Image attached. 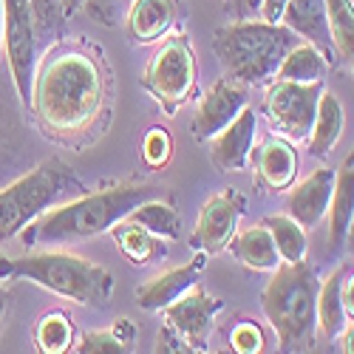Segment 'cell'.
<instances>
[{
    "label": "cell",
    "instance_id": "1",
    "mask_svg": "<svg viewBox=\"0 0 354 354\" xmlns=\"http://www.w3.org/2000/svg\"><path fill=\"white\" fill-rule=\"evenodd\" d=\"M105 102V77L91 54L80 48H54L35 68L32 100L40 128L54 136L74 142L97 122Z\"/></svg>",
    "mask_w": 354,
    "mask_h": 354
},
{
    "label": "cell",
    "instance_id": "2",
    "mask_svg": "<svg viewBox=\"0 0 354 354\" xmlns=\"http://www.w3.org/2000/svg\"><path fill=\"white\" fill-rule=\"evenodd\" d=\"M156 196L159 190L151 185H113L97 193H88L82 198L63 204V207H54L51 213L37 216L23 230L26 244H68L94 239V235H102L113 224L128 218L136 204Z\"/></svg>",
    "mask_w": 354,
    "mask_h": 354
},
{
    "label": "cell",
    "instance_id": "3",
    "mask_svg": "<svg viewBox=\"0 0 354 354\" xmlns=\"http://www.w3.org/2000/svg\"><path fill=\"white\" fill-rule=\"evenodd\" d=\"M0 275L32 281L66 301L82 306H108L113 295V275L74 252H32L20 258H0Z\"/></svg>",
    "mask_w": 354,
    "mask_h": 354
},
{
    "label": "cell",
    "instance_id": "4",
    "mask_svg": "<svg viewBox=\"0 0 354 354\" xmlns=\"http://www.w3.org/2000/svg\"><path fill=\"white\" fill-rule=\"evenodd\" d=\"M295 43H301L298 35L289 32L283 23L267 20H235L221 26L213 37V48L227 77L241 85H258L275 77Z\"/></svg>",
    "mask_w": 354,
    "mask_h": 354
},
{
    "label": "cell",
    "instance_id": "5",
    "mask_svg": "<svg viewBox=\"0 0 354 354\" xmlns=\"http://www.w3.org/2000/svg\"><path fill=\"white\" fill-rule=\"evenodd\" d=\"M317 278L304 261H283L261 292V306L283 351H306L315 343Z\"/></svg>",
    "mask_w": 354,
    "mask_h": 354
},
{
    "label": "cell",
    "instance_id": "6",
    "mask_svg": "<svg viewBox=\"0 0 354 354\" xmlns=\"http://www.w3.org/2000/svg\"><path fill=\"white\" fill-rule=\"evenodd\" d=\"M68 176L63 165L46 162L20 176L17 182L0 190V244L23 232L37 216H43L66 190Z\"/></svg>",
    "mask_w": 354,
    "mask_h": 354
},
{
    "label": "cell",
    "instance_id": "7",
    "mask_svg": "<svg viewBox=\"0 0 354 354\" xmlns=\"http://www.w3.org/2000/svg\"><path fill=\"white\" fill-rule=\"evenodd\" d=\"M142 85L167 113H176L190 100L196 88V57L185 35H173L156 48L153 60L145 68Z\"/></svg>",
    "mask_w": 354,
    "mask_h": 354
},
{
    "label": "cell",
    "instance_id": "8",
    "mask_svg": "<svg viewBox=\"0 0 354 354\" xmlns=\"http://www.w3.org/2000/svg\"><path fill=\"white\" fill-rule=\"evenodd\" d=\"M3 48H6L15 91L20 102L28 108L32 80L37 68V35H35L32 0H3Z\"/></svg>",
    "mask_w": 354,
    "mask_h": 354
},
{
    "label": "cell",
    "instance_id": "9",
    "mask_svg": "<svg viewBox=\"0 0 354 354\" xmlns=\"http://www.w3.org/2000/svg\"><path fill=\"white\" fill-rule=\"evenodd\" d=\"M320 91H323L320 82L275 80V85L267 91V102H263L272 128L281 131L286 139H306Z\"/></svg>",
    "mask_w": 354,
    "mask_h": 354
},
{
    "label": "cell",
    "instance_id": "10",
    "mask_svg": "<svg viewBox=\"0 0 354 354\" xmlns=\"http://www.w3.org/2000/svg\"><path fill=\"white\" fill-rule=\"evenodd\" d=\"M221 309H224V304L218 298H210L198 283H193L162 312H165V326H170L190 348H201L213 329L216 315Z\"/></svg>",
    "mask_w": 354,
    "mask_h": 354
},
{
    "label": "cell",
    "instance_id": "11",
    "mask_svg": "<svg viewBox=\"0 0 354 354\" xmlns=\"http://www.w3.org/2000/svg\"><path fill=\"white\" fill-rule=\"evenodd\" d=\"M244 196H239L235 190H224L213 198H207V204L201 207L198 218H196V230H193V244L204 252H221L230 247V241L239 232V221L244 216Z\"/></svg>",
    "mask_w": 354,
    "mask_h": 354
},
{
    "label": "cell",
    "instance_id": "12",
    "mask_svg": "<svg viewBox=\"0 0 354 354\" xmlns=\"http://www.w3.org/2000/svg\"><path fill=\"white\" fill-rule=\"evenodd\" d=\"M255 131H258V116L252 108H241V113L230 120L213 139L210 145V159L218 170L235 173L244 170L247 159L252 156V145H255Z\"/></svg>",
    "mask_w": 354,
    "mask_h": 354
},
{
    "label": "cell",
    "instance_id": "13",
    "mask_svg": "<svg viewBox=\"0 0 354 354\" xmlns=\"http://www.w3.org/2000/svg\"><path fill=\"white\" fill-rule=\"evenodd\" d=\"M241 108H247V91L241 82L235 80H218L207 94L201 97L198 108H196V136L198 139H210L216 136L230 120L241 113Z\"/></svg>",
    "mask_w": 354,
    "mask_h": 354
},
{
    "label": "cell",
    "instance_id": "14",
    "mask_svg": "<svg viewBox=\"0 0 354 354\" xmlns=\"http://www.w3.org/2000/svg\"><path fill=\"white\" fill-rule=\"evenodd\" d=\"M335 187V167H317L301 185H295L286 198V216H292L306 232L317 227L326 216L329 198Z\"/></svg>",
    "mask_w": 354,
    "mask_h": 354
},
{
    "label": "cell",
    "instance_id": "15",
    "mask_svg": "<svg viewBox=\"0 0 354 354\" xmlns=\"http://www.w3.org/2000/svg\"><path fill=\"white\" fill-rule=\"evenodd\" d=\"M281 23L295 32L304 43L315 46L323 57L335 63V48H332V35H329V20H326V6L323 0H286L281 12Z\"/></svg>",
    "mask_w": 354,
    "mask_h": 354
},
{
    "label": "cell",
    "instance_id": "16",
    "mask_svg": "<svg viewBox=\"0 0 354 354\" xmlns=\"http://www.w3.org/2000/svg\"><path fill=\"white\" fill-rule=\"evenodd\" d=\"M351 275V267L343 263L337 267L326 281L317 283V295H315V332L326 340L335 343L337 335L351 323V315L346 312L343 304V283Z\"/></svg>",
    "mask_w": 354,
    "mask_h": 354
},
{
    "label": "cell",
    "instance_id": "17",
    "mask_svg": "<svg viewBox=\"0 0 354 354\" xmlns=\"http://www.w3.org/2000/svg\"><path fill=\"white\" fill-rule=\"evenodd\" d=\"M179 20V0H131L125 28L133 43L162 40Z\"/></svg>",
    "mask_w": 354,
    "mask_h": 354
},
{
    "label": "cell",
    "instance_id": "18",
    "mask_svg": "<svg viewBox=\"0 0 354 354\" xmlns=\"http://www.w3.org/2000/svg\"><path fill=\"white\" fill-rule=\"evenodd\" d=\"M204 267V258H196L193 263H182V267H173L156 278H151L145 286L136 289V304L145 312H159L167 304H173L182 292H187L193 283H198V272Z\"/></svg>",
    "mask_w": 354,
    "mask_h": 354
},
{
    "label": "cell",
    "instance_id": "19",
    "mask_svg": "<svg viewBox=\"0 0 354 354\" xmlns=\"http://www.w3.org/2000/svg\"><path fill=\"white\" fill-rule=\"evenodd\" d=\"M255 167L261 185L267 190H286L292 187L295 173H298V153L286 139H270L255 153Z\"/></svg>",
    "mask_w": 354,
    "mask_h": 354
},
{
    "label": "cell",
    "instance_id": "20",
    "mask_svg": "<svg viewBox=\"0 0 354 354\" xmlns=\"http://www.w3.org/2000/svg\"><path fill=\"white\" fill-rule=\"evenodd\" d=\"M354 156L348 153L340 167L335 170V187H332V198H329V235H332V247H340L346 241V235L351 230V218H354Z\"/></svg>",
    "mask_w": 354,
    "mask_h": 354
},
{
    "label": "cell",
    "instance_id": "21",
    "mask_svg": "<svg viewBox=\"0 0 354 354\" xmlns=\"http://www.w3.org/2000/svg\"><path fill=\"white\" fill-rule=\"evenodd\" d=\"M343 105L332 91H320L317 97V108H315V120L309 128V153L317 159H326L343 133Z\"/></svg>",
    "mask_w": 354,
    "mask_h": 354
},
{
    "label": "cell",
    "instance_id": "22",
    "mask_svg": "<svg viewBox=\"0 0 354 354\" xmlns=\"http://www.w3.org/2000/svg\"><path fill=\"white\" fill-rule=\"evenodd\" d=\"M239 261L244 267L255 270V272H272L278 263H281V255L275 250V241L270 230L263 224H255V227H247L244 232H235V239L230 241Z\"/></svg>",
    "mask_w": 354,
    "mask_h": 354
},
{
    "label": "cell",
    "instance_id": "23",
    "mask_svg": "<svg viewBox=\"0 0 354 354\" xmlns=\"http://www.w3.org/2000/svg\"><path fill=\"white\" fill-rule=\"evenodd\" d=\"M111 232H113L116 247H120L125 252V258H131V263H136V267H145V263L162 258L165 250H167L165 247V239L153 235L151 230L139 227L131 218H122L120 224H113Z\"/></svg>",
    "mask_w": 354,
    "mask_h": 354
},
{
    "label": "cell",
    "instance_id": "24",
    "mask_svg": "<svg viewBox=\"0 0 354 354\" xmlns=\"http://www.w3.org/2000/svg\"><path fill=\"white\" fill-rule=\"evenodd\" d=\"M329 71V60L323 57L315 46L309 43H295L286 57L281 60L275 80H286V82H320Z\"/></svg>",
    "mask_w": 354,
    "mask_h": 354
},
{
    "label": "cell",
    "instance_id": "25",
    "mask_svg": "<svg viewBox=\"0 0 354 354\" xmlns=\"http://www.w3.org/2000/svg\"><path fill=\"white\" fill-rule=\"evenodd\" d=\"M128 218L136 221L145 230H151L153 235H159V239H165V241L167 239H179V232H182L179 213H176V207H170L167 201H159V196L136 204V207L128 213Z\"/></svg>",
    "mask_w": 354,
    "mask_h": 354
},
{
    "label": "cell",
    "instance_id": "26",
    "mask_svg": "<svg viewBox=\"0 0 354 354\" xmlns=\"http://www.w3.org/2000/svg\"><path fill=\"white\" fill-rule=\"evenodd\" d=\"M263 227L270 230L281 261H304L306 258V250H309L306 230L292 216H267L263 218Z\"/></svg>",
    "mask_w": 354,
    "mask_h": 354
},
{
    "label": "cell",
    "instance_id": "27",
    "mask_svg": "<svg viewBox=\"0 0 354 354\" xmlns=\"http://www.w3.org/2000/svg\"><path fill=\"white\" fill-rule=\"evenodd\" d=\"M326 6V20H329V35H332V48L340 60L351 63L354 54V9L351 0H323Z\"/></svg>",
    "mask_w": 354,
    "mask_h": 354
},
{
    "label": "cell",
    "instance_id": "28",
    "mask_svg": "<svg viewBox=\"0 0 354 354\" xmlns=\"http://www.w3.org/2000/svg\"><path fill=\"white\" fill-rule=\"evenodd\" d=\"M131 343H133V323L128 317H122L113 323V329L85 332L74 351H80V354H122V351H131Z\"/></svg>",
    "mask_w": 354,
    "mask_h": 354
},
{
    "label": "cell",
    "instance_id": "29",
    "mask_svg": "<svg viewBox=\"0 0 354 354\" xmlns=\"http://www.w3.org/2000/svg\"><path fill=\"white\" fill-rule=\"evenodd\" d=\"M35 343L46 354H63L74 346V323L63 312H48L35 332Z\"/></svg>",
    "mask_w": 354,
    "mask_h": 354
},
{
    "label": "cell",
    "instance_id": "30",
    "mask_svg": "<svg viewBox=\"0 0 354 354\" xmlns=\"http://www.w3.org/2000/svg\"><path fill=\"white\" fill-rule=\"evenodd\" d=\"M170 153H173V139H170L167 131L151 128V131L145 133V139H142V156H145L147 165L162 167L170 159Z\"/></svg>",
    "mask_w": 354,
    "mask_h": 354
},
{
    "label": "cell",
    "instance_id": "31",
    "mask_svg": "<svg viewBox=\"0 0 354 354\" xmlns=\"http://www.w3.org/2000/svg\"><path fill=\"white\" fill-rule=\"evenodd\" d=\"M230 346L239 354H255V351H263V335H261V329L255 326V323L244 320V323H239V326L232 329Z\"/></svg>",
    "mask_w": 354,
    "mask_h": 354
},
{
    "label": "cell",
    "instance_id": "32",
    "mask_svg": "<svg viewBox=\"0 0 354 354\" xmlns=\"http://www.w3.org/2000/svg\"><path fill=\"white\" fill-rule=\"evenodd\" d=\"M258 9H261V20L267 23H281V12L286 6V0H258Z\"/></svg>",
    "mask_w": 354,
    "mask_h": 354
},
{
    "label": "cell",
    "instance_id": "33",
    "mask_svg": "<svg viewBox=\"0 0 354 354\" xmlns=\"http://www.w3.org/2000/svg\"><path fill=\"white\" fill-rule=\"evenodd\" d=\"M227 3H230V9H235L239 17H247L250 12L258 9V0H227Z\"/></svg>",
    "mask_w": 354,
    "mask_h": 354
},
{
    "label": "cell",
    "instance_id": "34",
    "mask_svg": "<svg viewBox=\"0 0 354 354\" xmlns=\"http://www.w3.org/2000/svg\"><path fill=\"white\" fill-rule=\"evenodd\" d=\"M82 3H85V0H60V6H63L66 15H74L77 9H82Z\"/></svg>",
    "mask_w": 354,
    "mask_h": 354
},
{
    "label": "cell",
    "instance_id": "35",
    "mask_svg": "<svg viewBox=\"0 0 354 354\" xmlns=\"http://www.w3.org/2000/svg\"><path fill=\"white\" fill-rule=\"evenodd\" d=\"M6 306H9V289H6L3 283H0V317H3Z\"/></svg>",
    "mask_w": 354,
    "mask_h": 354
},
{
    "label": "cell",
    "instance_id": "36",
    "mask_svg": "<svg viewBox=\"0 0 354 354\" xmlns=\"http://www.w3.org/2000/svg\"><path fill=\"white\" fill-rule=\"evenodd\" d=\"M0 46H3V0H0Z\"/></svg>",
    "mask_w": 354,
    "mask_h": 354
}]
</instances>
